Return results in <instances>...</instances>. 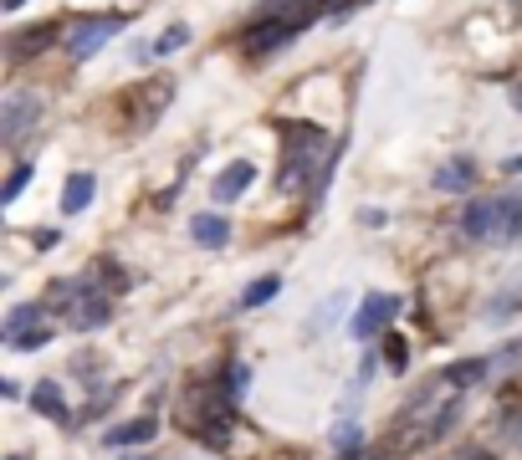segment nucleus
Segmentation results:
<instances>
[{"label": "nucleus", "mask_w": 522, "mask_h": 460, "mask_svg": "<svg viewBox=\"0 0 522 460\" xmlns=\"http://www.w3.org/2000/svg\"><path fill=\"white\" fill-rule=\"evenodd\" d=\"M318 6H338V0H318Z\"/></svg>", "instance_id": "nucleus-31"}, {"label": "nucleus", "mask_w": 522, "mask_h": 460, "mask_svg": "<svg viewBox=\"0 0 522 460\" xmlns=\"http://www.w3.org/2000/svg\"><path fill=\"white\" fill-rule=\"evenodd\" d=\"M517 98H522V92H517Z\"/></svg>", "instance_id": "nucleus-33"}, {"label": "nucleus", "mask_w": 522, "mask_h": 460, "mask_svg": "<svg viewBox=\"0 0 522 460\" xmlns=\"http://www.w3.org/2000/svg\"><path fill=\"white\" fill-rule=\"evenodd\" d=\"M277 287H282L277 276H256V282L241 292V307H261V302H272V297H277Z\"/></svg>", "instance_id": "nucleus-19"}, {"label": "nucleus", "mask_w": 522, "mask_h": 460, "mask_svg": "<svg viewBox=\"0 0 522 460\" xmlns=\"http://www.w3.org/2000/svg\"><path fill=\"white\" fill-rule=\"evenodd\" d=\"M169 98H174V82H169V77H149V82H139V87H128L123 98H118V108L128 113V123H134V128H149V123L164 113Z\"/></svg>", "instance_id": "nucleus-2"}, {"label": "nucleus", "mask_w": 522, "mask_h": 460, "mask_svg": "<svg viewBox=\"0 0 522 460\" xmlns=\"http://www.w3.org/2000/svg\"><path fill=\"white\" fill-rule=\"evenodd\" d=\"M400 312V297H389V292H374V297H364L359 302V312H354V322H348V333L354 338H374V333H384L389 328V317Z\"/></svg>", "instance_id": "nucleus-6"}, {"label": "nucleus", "mask_w": 522, "mask_h": 460, "mask_svg": "<svg viewBox=\"0 0 522 460\" xmlns=\"http://www.w3.org/2000/svg\"><path fill=\"white\" fill-rule=\"evenodd\" d=\"M118 31H123V16H93V21H77V26L67 31V52H72L77 62H87L93 52H103V46H108Z\"/></svg>", "instance_id": "nucleus-5"}, {"label": "nucleus", "mask_w": 522, "mask_h": 460, "mask_svg": "<svg viewBox=\"0 0 522 460\" xmlns=\"http://www.w3.org/2000/svg\"><path fill=\"white\" fill-rule=\"evenodd\" d=\"M507 440L522 445V414H512V420H507Z\"/></svg>", "instance_id": "nucleus-28"}, {"label": "nucleus", "mask_w": 522, "mask_h": 460, "mask_svg": "<svg viewBox=\"0 0 522 460\" xmlns=\"http://www.w3.org/2000/svg\"><path fill=\"white\" fill-rule=\"evenodd\" d=\"M11 460H21V455H11Z\"/></svg>", "instance_id": "nucleus-32"}, {"label": "nucleus", "mask_w": 522, "mask_h": 460, "mask_svg": "<svg viewBox=\"0 0 522 460\" xmlns=\"http://www.w3.org/2000/svg\"><path fill=\"white\" fill-rule=\"evenodd\" d=\"M93 190H98V179H93V174H72V179H67V190H62V210H67V215L87 210V205H93Z\"/></svg>", "instance_id": "nucleus-14"}, {"label": "nucleus", "mask_w": 522, "mask_h": 460, "mask_svg": "<svg viewBox=\"0 0 522 460\" xmlns=\"http://www.w3.org/2000/svg\"><path fill=\"white\" fill-rule=\"evenodd\" d=\"M507 368H522V338L517 343H502L492 353V374H507Z\"/></svg>", "instance_id": "nucleus-22"}, {"label": "nucleus", "mask_w": 522, "mask_h": 460, "mask_svg": "<svg viewBox=\"0 0 522 460\" xmlns=\"http://www.w3.org/2000/svg\"><path fill=\"white\" fill-rule=\"evenodd\" d=\"M246 389H251V368H246V363H231V368H226V394L241 399Z\"/></svg>", "instance_id": "nucleus-25"}, {"label": "nucleus", "mask_w": 522, "mask_h": 460, "mask_svg": "<svg viewBox=\"0 0 522 460\" xmlns=\"http://www.w3.org/2000/svg\"><path fill=\"white\" fill-rule=\"evenodd\" d=\"M103 322H108V297L87 292V297L72 302V328H77V333H93V328H103Z\"/></svg>", "instance_id": "nucleus-10"}, {"label": "nucleus", "mask_w": 522, "mask_h": 460, "mask_svg": "<svg viewBox=\"0 0 522 460\" xmlns=\"http://www.w3.org/2000/svg\"><path fill=\"white\" fill-rule=\"evenodd\" d=\"M302 26L292 16H272V11H261L256 26H246V57H272L277 46H287Z\"/></svg>", "instance_id": "nucleus-4"}, {"label": "nucleus", "mask_w": 522, "mask_h": 460, "mask_svg": "<svg viewBox=\"0 0 522 460\" xmlns=\"http://www.w3.org/2000/svg\"><path fill=\"white\" fill-rule=\"evenodd\" d=\"M52 343V328H47V322H36V328H26L11 348H21V353H36V348H47Z\"/></svg>", "instance_id": "nucleus-23"}, {"label": "nucleus", "mask_w": 522, "mask_h": 460, "mask_svg": "<svg viewBox=\"0 0 522 460\" xmlns=\"http://www.w3.org/2000/svg\"><path fill=\"white\" fill-rule=\"evenodd\" d=\"M180 46H190V26H169V31L154 41V52H159V57H174Z\"/></svg>", "instance_id": "nucleus-21"}, {"label": "nucleus", "mask_w": 522, "mask_h": 460, "mask_svg": "<svg viewBox=\"0 0 522 460\" xmlns=\"http://www.w3.org/2000/svg\"><path fill=\"white\" fill-rule=\"evenodd\" d=\"M190 236H195L205 251H221V246L231 241V220H226V215H195Z\"/></svg>", "instance_id": "nucleus-12"}, {"label": "nucleus", "mask_w": 522, "mask_h": 460, "mask_svg": "<svg viewBox=\"0 0 522 460\" xmlns=\"http://www.w3.org/2000/svg\"><path fill=\"white\" fill-rule=\"evenodd\" d=\"M487 374H492V358H461V363L446 368V384L451 389H471V384H482Z\"/></svg>", "instance_id": "nucleus-13"}, {"label": "nucleus", "mask_w": 522, "mask_h": 460, "mask_svg": "<svg viewBox=\"0 0 522 460\" xmlns=\"http://www.w3.org/2000/svg\"><path fill=\"white\" fill-rule=\"evenodd\" d=\"M451 460H497V455H492V450H482V445H461Z\"/></svg>", "instance_id": "nucleus-27"}, {"label": "nucleus", "mask_w": 522, "mask_h": 460, "mask_svg": "<svg viewBox=\"0 0 522 460\" xmlns=\"http://www.w3.org/2000/svg\"><path fill=\"white\" fill-rule=\"evenodd\" d=\"M461 225H466L471 241H492V230H497V200H471Z\"/></svg>", "instance_id": "nucleus-11"}, {"label": "nucleus", "mask_w": 522, "mask_h": 460, "mask_svg": "<svg viewBox=\"0 0 522 460\" xmlns=\"http://www.w3.org/2000/svg\"><path fill=\"white\" fill-rule=\"evenodd\" d=\"M384 358H389V368H395V374H405V363H410V343H405L400 333H384Z\"/></svg>", "instance_id": "nucleus-20"}, {"label": "nucleus", "mask_w": 522, "mask_h": 460, "mask_svg": "<svg viewBox=\"0 0 522 460\" xmlns=\"http://www.w3.org/2000/svg\"><path fill=\"white\" fill-rule=\"evenodd\" d=\"M36 118H41V98L31 87H16L6 103H0V138L6 144H21V138L36 128Z\"/></svg>", "instance_id": "nucleus-3"}, {"label": "nucleus", "mask_w": 522, "mask_h": 460, "mask_svg": "<svg viewBox=\"0 0 522 460\" xmlns=\"http://www.w3.org/2000/svg\"><path fill=\"white\" fill-rule=\"evenodd\" d=\"M292 149L282 159V190H302V184H323V174H333V149H328V133L323 128H308V123H292Z\"/></svg>", "instance_id": "nucleus-1"}, {"label": "nucleus", "mask_w": 522, "mask_h": 460, "mask_svg": "<svg viewBox=\"0 0 522 460\" xmlns=\"http://www.w3.org/2000/svg\"><path fill=\"white\" fill-rule=\"evenodd\" d=\"M36 322H41V312H36V307H16V312L6 317V328H0V338H6V343H16L26 328H36Z\"/></svg>", "instance_id": "nucleus-18"}, {"label": "nucleus", "mask_w": 522, "mask_h": 460, "mask_svg": "<svg viewBox=\"0 0 522 460\" xmlns=\"http://www.w3.org/2000/svg\"><path fill=\"white\" fill-rule=\"evenodd\" d=\"M154 435H159V425L144 414V420H128V425L108 430V445H113V450H123V445H144V440H154Z\"/></svg>", "instance_id": "nucleus-15"}, {"label": "nucleus", "mask_w": 522, "mask_h": 460, "mask_svg": "<svg viewBox=\"0 0 522 460\" xmlns=\"http://www.w3.org/2000/svg\"><path fill=\"white\" fill-rule=\"evenodd\" d=\"M507 169H522V154H517V159H507Z\"/></svg>", "instance_id": "nucleus-30"}, {"label": "nucleus", "mask_w": 522, "mask_h": 460, "mask_svg": "<svg viewBox=\"0 0 522 460\" xmlns=\"http://www.w3.org/2000/svg\"><path fill=\"white\" fill-rule=\"evenodd\" d=\"M343 307H348V292H333V297L318 307V322H313V328H333V322L343 317Z\"/></svg>", "instance_id": "nucleus-24"}, {"label": "nucleus", "mask_w": 522, "mask_h": 460, "mask_svg": "<svg viewBox=\"0 0 522 460\" xmlns=\"http://www.w3.org/2000/svg\"><path fill=\"white\" fill-rule=\"evenodd\" d=\"M57 36H62V26H52V21H47V26H26L21 36H11V57H16V62H26L31 52H47V46H52Z\"/></svg>", "instance_id": "nucleus-9"}, {"label": "nucleus", "mask_w": 522, "mask_h": 460, "mask_svg": "<svg viewBox=\"0 0 522 460\" xmlns=\"http://www.w3.org/2000/svg\"><path fill=\"white\" fill-rule=\"evenodd\" d=\"M31 404L47 414V420H57V425H67V404H62V389L57 384H36V394H31Z\"/></svg>", "instance_id": "nucleus-17"}, {"label": "nucleus", "mask_w": 522, "mask_h": 460, "mask_svg": "<svg viewBox=\"0 0 522 460\" xmlns=\"http://www.w3.org/2000/svg\"><path fill=\"white\" fill-rule=\"evenodd\" d=\"M251 184H256V164L251 159H236V164H226L221 174H215V200H221V205H231V200H241L246 190H251Z\"/></svg>", "instance_id": "nucleus-7"}, {"label": "nucleus", "mask_w": 522, "mask_h": 460, "mask_svg": "<svg viewBox=\"0 0 522 460\" xmlns=\"http://www.w3.org/2000/svg\"><path fill=\"white\" fill-rule=\"evenodd\" d=\"M492 241H522V195H497V230Z\"/></svg>", "instance_id": "nucleus-8"}, {"label": "nucleus", "mask_w": 522, "mask_h": 460, "mask_svg": "<svg viewBox=\"0 0 522 460\" xmlns=\"http://www.w3.org/2000/svg\"><path fill=\"white\" fill-rule=\"evenodd\" d=\"M26 184H31V164H16V169H11V179H6V190H0V200L11 205V200L26 190Z\"/></svg>", "instance_id": "nucleus-26"}, {"label": "nucleus", "mask_w": 522, "mask_h": 460, "mask_svg": "<svg viewBox=\"0 0 522 460\" xmlns=\"http://www.w3.org/2000/svg\"><path fill=\"white\" fill-rule=\"evenodd\" d=\"M0 6H6V11H21V6H26V0H0Z\"/></svg>", "instance_id": "nucleus-29"}, {"label": "nucleus", "mask_w": 522, "mask_h": 460, "mask_svg": "<svg viewBox=\"0 0 522 460\" xmlns=\"http://www.w3.org/2000/svg\"><path fill=\"white\" fill-rule=\"evenodd\" d=\"M471 179H476V164L471 159H456L446 169H435V190H471Z\"/></svg>", "instance_id": "nucleus-16"}]
</instances>
